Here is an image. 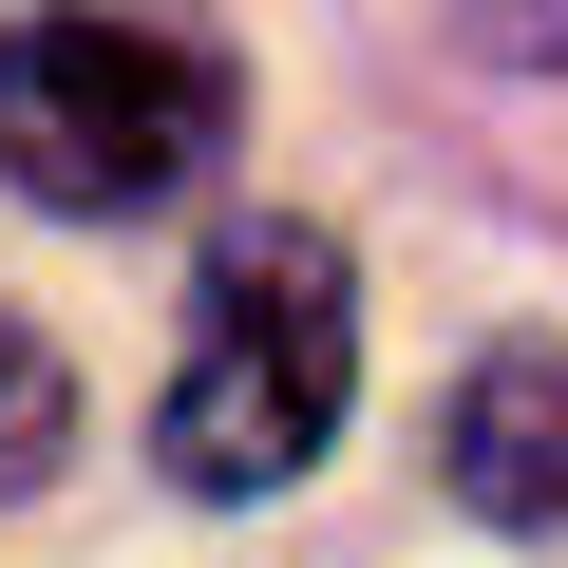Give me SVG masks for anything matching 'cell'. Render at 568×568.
Returning a JSON list of instances; mask_svg holds the SVG:
<instances>
[{"label":"cell","mask_w":568,"mask_h":568,"mask_svg":"<svg viewBox=\"0 0 568 568\" xmlns=\"http://www.w3.org/2000/svg\"><path fill=\"white\" fill-rule=\"evenodd\" d=\"M342 379H361V265H342V227H304V209L209 227L190 342H171V398H152L171 493H227V511H246V493H284V474H323Z\"/></svg>","instance_id":"obj_1"},{"label":"cell","mask_w":568,"mask_h":568,"mask_svg":"<svg viewBox=\"0 0 568 568\" xmlns=\"http://www.w3.org/2000/svg\"><path fill=\"white\" fill-rule=\"evenodd\" d=\"M227 58L171 20H114V0H39L0 20V190L58 209V227H133L171 190L227 171Z\"/></svg>","instance_id":"obj_2"},{"label":"cell","mask_w":568,"mask_h":568,"mask_svg":"<svg viewBox=\"0 0 568 568\" xmlns=\"http://www.w3.org/2000/svg\"><path fill=\"white\" fill-rule=\"evenodd\" d=\"M455 511L511 530V549H568V342H493L455 379V436H436Z\"/></svg>","instance_id":"obj_3"},{"label":"cell","mask_w":568,"mask_h":568,"mask_svg":"<svg viewBox=\"0 0 568 568\" xmlns=\"http://www.w3.org/2000/svg\"><path fill=\"white\" fill-rule=\"evenodd\" d=\"M58 455H77V361H58L39 323H0V511H20Z\"/></svg>","instance_id":"obj_4"}]
</instances>
